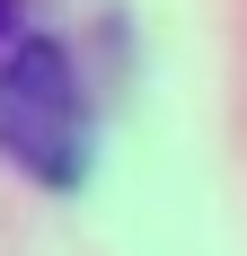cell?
I'll use <instances>...</instances> for the list:
<instances>
[{"label":"cell","instance_id":"1","mask_svg":"<svg viewBox=\"0 0 247 256\" xmlns=\"http://www.w3.org/2000/svg\"><path fill=\"white\" fill-rule=\"evenodd\" d=\"M0 150L36 168V177L71 186L80 159H88V98H80L71 53L26 36V44L0 53Z\"/></svg>","mask_w":247,"mask_h":256},{"label":"cell","instance_id":"2","mask_svg":"<svg viewBox=\"0 0 247 256\" xmlns=\"http://www.w3.org/2000/svg\"><path fill=\"white\" fill-rule=\"evenodd\" d=\"M0 26H9V0H0Z\"/></svg>","mask_w":247,"mask_h":256}]
</instances>
